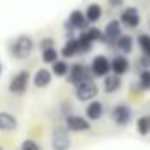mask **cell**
<instances>
[{
	"label": "cell",
	"instance_id": "1",
	"mask_svg": "<svg viewBox=\"0 0 150 150\" xmlns=\"http://www.w3.org/2000/svg\"><path fill=\"white\" fill-rule=\"evenodd\" d=\"M34 39L30 37V35H20V37H16L14 41H13V44H11V57L13 58H16V60H25V58H28L30 55H32V51H34Z\"/></svg>",
	"mask_w": 150,
	"mask_h": 150
},
{
	"label": "cell",
	"instance_id": "2",
	"mask_svg": "<svg viewBox=\"0 0 150 150\" xmlns=\"http://www.w3.org/2000/svg\"><path fill=\"white\" fill-rule=\"evenodd\" d=\"M88 21L85 18V13L81 11H72L65 21V30H67V39H74V30H87Z\"/></svg>",
	"mask_w": 150,
	"mask_h": 150
},
{
	"label": "cell",
	"instance_id": "3",
	"mask_svg": "<svg viewBox=\"0 0 150 150\" xmlns=\"http://www.w3.org/2000/svg\"><path fill=\"white\" fill-rule=\"evenodd\" d=\"M51 148L53 150H69L71 148V136L65 125H57L51 131Z\"/></svg>",
	"mask_w": 150,
	"mask_h": 150
},
{
	"label": "cell",
	"instance_id": "4",
	"mask_svg": "<svg viewBox=\"0 0 150 150\" xmlns=\"http://www.w3.org/2000/svg\"><path fill=\"white\" fill-rule=\"evenodd\" d=\"M111 120H113V124H117L118 127H125V125H129L131 122H132V110H131V106L129 104H125V103H118L113 110H111Z\"/></svg>",
	"mask_w": 150,
	"mask_h": 150
},
{
	"label": "cell",
	"instance_id": "5",
	"mask_svg": "<svg viewBox=\"0 0 150 150\" xmlns=\"http://www.w3.org/2000/svg\"><path fill=\"white\" fill-rule=\"evenodd\" d=\"M28 81H30V72L28 71H20L9 81V92L13 96H23L28 88Z\"/></svg>",
	"mask_w": 150,
	"mask_h": 150
},
{
	"label": "cell",
	"instance_id": "6",
	"mask_svg": "<svg viewBox=\"0 0 150 150\" xmlns=\"http://www.w3.org/2000/svg\"><path fill=\"white\" fill-rule=\"evenodd\" d=\"M76 99L78 101H81V103H90V101H94V97L97 96V85L94 83V80L90 78V80H85V81H81V83H78L76 85Z\"/></svg>",
	"mask_w": 150,
	"mask_h": 150
},
{
	"label": "cell",
	"instance_id": "7",
	"mask_svg": "<svg viewBox=\"0 0 150 150\" xmlns=\"http://www.w3.org/2000/svg\"><path fill=\"white\" fill-rule=\"evenodd\" d=\"M85 80H90V69L83 64H72L67 72V81L76 87L78 83H81Z\"/></svg>",
	"mask_w": 150,
	"mask_h": 150
},
{
	"label": "cell",
	"instance_id": "8",
	"mask_svg": "<svg viewBox=\"0 0 150 150\" xmlns=\"http://www.w3.org/2000/svg\"><path fill=\"white\" fill-rule=\"evenodd\" d=\"M110 71H111L110 58L104 55H96L90 64V74H94L96 78H104V76H108Z\"/></svg>",
	"mask_w": 150,
	"mask_h": 150
},
{
	"label": "cell",
	"instance_id": "9",
	"mask_svg": "<svg viewBox=\"0 0 150 150\" xmlns=\"http://www.w3.org/2000/svg\"><path fill=\"white\" fill-rule=\"evenodd\" d=\"M65 129L71 131V132H85V131L90 129V122L85 120V117H81V115L69 113L65 117Z\"/></svg>",
	"mask_w": 150,
	"mask_h": 150
},
{
	"label": "cell",
	"instance_id": "10",
	"mask_svg": "<svg viewBox=\"0 0 150 150\" xmlns=\"http://www.w3.org/2000/svg\"><path fill=\"white\" fill-rule=\"evenodd\" d=\"M120 21H122V25H125L127 28H138L139 23H141L139 11H138L136 7H125V9L120 13Z\"/></svg>",
	"mask_w": 150,
	"mask_h": 150
},
{
	"label": "cell",
	"instance_id": "11",
	"mask_svg": "<svg viewBox=\"0 0 150 150\" xmlns=\"http://www.w3.org/2000/svg\"><path fill=\"white\" fill-rule=\"evenodd\" d=\"M103 34H104V42L110 44V46H113V44L117 42V39L122 35V25H120V21L111 20V21L104 27Z\"/></svg>",
	"mask_w": 150,
	"mask_h": 150
},
{
	"label": "cell",
	"instance_id": "12",
	"mask_svg": "<svg viewBox=\"0 0 150 150\" xmlns=\"http://www.w3.org/2000/svg\"><path fill=\"white\" fill-rule=\"evenodd\" d=\"M110 65H111V71L113 74H117V76H122V74H125L129 71V60L127 57L124 55H117L110 60Z\"/></svg>",
	"mask_w": 150,
	"mask_h": 150
},
{
	"label": "cell",
	"instance_id": "13",
	"mask_svg": "<svg viewBox=\"0 0 150 150\" xmlns=\"http://www.w3.org/2000/svg\"><path fill=\"white\" fill-rule=\"evenodd\" d=\"M85 115H87L88 120H99V118H103V115H104V104L101 101H90L88 106H87V110H85Z\"/></svg>",
	"mask_w": 150,
	"mask_h": 150
},
{
	"label": "cell",
	"instance_id": "14",
	"mask_svg": "<svg viewBox=\"0 0 150 150\" xmlns=\"http://www.w3.org/2000/svg\"><path fill=\"white\" fill-rule=\"evenodd\" d=\"M18 127V118L13 115V113H7V111H0V131H14Z\"/></svg>",
	"mask_w": 150,
	"mask_h": 150
},
{
	"label": "cell",
	"instance_id": "15",
	"mask_svg": "<svg viewBox=\"0 0 150 150\" xmlns=\"http://www.w3.org/2000/svg\"><path fill=\"white\" fill-rule=\"evenodd\" d=\"M51 76H53V74H51V71H48V69H39L35 74H34V85L37 87V88H44V87H48L50 83H51Z\"/></svg>",
	"mask_w": 150,
	"mask_h": 150
},
{
	"label": "cell",
	"instance_id": "16",
	"mask_svg": "<svg viewBox=\"0 0 150 150\" xmlns=\"http://www.w3.org/2000/svg\"><path fill=\"white\" fill-rule=\"evenodd\" d=\"M103 87H104L106 94H115L122 87V78L117 76V74H108V76H104V85Z\"/></svg>",
	"mask_w": 150,
	"mask_h": 150
},
{
	"label": "cell",
	"instance_id": "17",
	"mask_svg": "<svg viewBox=\"0 0 150 150\" xmlns=\"http://www.w3.org/2000/svg\"><path fill=\"white\" fill-rule=\"evenodd\" d=\"M115 46L122 51V53H131L132 50H134V39H132V35H120L118 39H117V42H115Z\"/></svg>",
	"mask_w": 150,
	"mask_h": 150
},
{
	"label": "cell",
	"instance_id": "18",
	"mask_svg": "<svg viewBox=\"0 0 150 150\" xmlns=\"http://www.w3.org/2000/svg\"><path fill=\"white\" fill-rule=\"evenodd\" d=\"M60 53H62L64 58L76 57V55L80 53V50H78V39H76V37H74V39H67V42L64 44V48L60 50Z\"/></svg>",
	"mask_w": 150,
	"mask_h": 150
},
{
	"label": "cell",
	"instance_id": "19",
	"mask_svg": "<svg viewBox=\"0 0 150 150\" xmlns=\"http://www.w3.org/2000/svg\"><path fill=\"white\" fill-rule=\"evenodd\" d=\"M101 16H103V9H101L99 4H90V6L87 7V11H85V18H87L88 23H96V21H99Z\"/></svg>",
	"mask_w": 150,
	"mask_h": 150
},
{
	"label": "cell",
	"instance_id": "20",
	"mask_svg": "<svg viewBox=\"0 0 150 150\" xmlns=\"http://www.w3.org/2000/svg\"><path fill=\"white\" fill-rule=\"evenodd\" d=\"M78 39V50H80V53L81 55H87V53H90L92 51V48H94V42L90 41V37L87 35V32L83 30L81 34H80V37H76Z\"/></svg>",
	"mask_w": 150,
	"mask_h": 150
},
{
	"label": "cell",
	"instance_id": "21",
	"mask_svg": "<svg viewBox=\"0 0 150 150\" xmlns=\"http://www.w3.org/2000/svg\"><path fill=\"white\" fill-rule=\"evenodd\" d=\"M136 131L139 136H148L150 134V115H143L136 120Z\"/></svg>",
	"mask_w": 150,
	"mask_h": 150
},
{
	"label": "cell",
	"instance_id": "22",
	"mask_svg": "<svg viewBox=\"0 0 150 150\" xmlns=\"http://www.w3.org/2000/svg\"><path fill=\"white\" fill-rule=\"evenodd\" d=\"M69 72V64L65 60H57L55 64H51V74H57V76H67Z\"/></svg>",
	"mask_w": 150,
	"mask_h": 150
},
{
	"label": "cell",
	"instance_id": "23",
	"mask_svg": "<svg viewBox=\"0 0 150 150\" xmlns=\"http://www.w3.org/2000/svg\"><path fill=\"white\" fill-rule=\"evenodd\" d=\"M138 46L145 57L150 58V35L148 34H139L138 35Z\"/></svg>",
	"mask_w": 150,
	"mask_h": 150
},
{
	"label": "cell",
	"instance_id": "24",
	"mask_svg": "<svg viewBox=\"0 0 150 150\" xmlns=\"http://www.w3.org/2000/svg\"><path fill=\"white\" fill-rule=\"evenodd\" d=\"M41 57L46 64H55L58 60V51L57 48H48V50H41Z\"/></svg>",
	"mask_w": 150,
	"mask_h": 150
},
{
	"label": "cell",
	"instance_id": "25",
	"mask_svg": "<svg viewBox=\"0 0 150 150\" xmlns=\"http://www.w3.org/2000/svg\"><path fill=\"white\" fill-rule=\"evenodd\" d=\"M85 32H87V35L90 37L92 42H97V41H99V42H104V34H103L101 28H97V27H88Z\"/></svg>",
	"mask_w": 150,
	"mask_h": 150
},
{
	"label": "cell",
	"instance_id": "26",
	"mask_svg": "<svg viewBox=\"0 0 150 150\" xmlns=\"http://www.w3.org/2000/svg\"><path fill=\"white\" fill-rule=\"evenodd\" d=\"M138 83H139V88H141V90H150V71H148V69H143V71L139 72Z\"/></svg>",
	"mask_w": 150,
	"mask_h": 150
},
{
	"label": "cell",
	"instance_id": "27",
	"mask_svg": "<svg viewBox=\"0 0 150 150\" xmlns=\"http://www.w3.org/2000/svg\"><path fill=\"white\" fill-rule=\"evenodd\" d=\"M21 150H42V146L35 141V139H25L23 143H21Z\"/></svg>",
	"mask_w": 150,
	"mask_h": 150
},
{
	"label": "cell",
	"instance_id": "28",
	"mask_svg": "<svg viewBox=\"0 0 150 150\" xmlns=\"http://www.w3.org/2000/svg\"><path fill=\"white\" fill-rule=\"evenodd\" d=\"M39 46H41V50H48V48H55V41H53L51 37H44V39H41V42H39Z\"/></svg>",
	"mask_w": 150,
	"mask_h": 150
},
{
	"label": "cell",
	"instance_id": "29",
	"mask_svg": "<svg viewBox=\"0 0 150 150\" xmlns=\"http://www.w3.org/2000/svg\"><path fill=\"white\" fill-rule=\"evenodd\" d=\"M108 4L111 9H118V7H124V0H108Z\"/></svg>",
	"mask_w": 150,
	"mask_h": 150
},
{
	"label": "cell",
	"instance_id": "30",
	"mask_svg": "<svg viewBox=\"0 0 150 150\" xmlns=\"http://www.w3.org/2000/svg\"><path fill=\"white\" fill-rule=\"evenodd\" d=\"M139 67H143V69H148L150 67V58L148 57H139Z\"/></svg>",
	"mask_w": 150,
	"mask_h": 150
},
{
	"label": "cell",
	"instance_id": "31",
	"mask_svg": "<svg viewBox=\"0 0 150 150\" xmlns=\"http://www.w3.org/2000/svg\"><path fill=\"white\" fill-rule=\"evenodd\" d=\"M0 72H2V65H0Z\"/></svg>",
	"mask_w": 150,
	"mask_h": 150
},
{
	"label": "cell",
	"instance_id": "32",
	"mask_svg": "<svg viewBox=\"0 0 150 150\" xmlns=\"http://www.w3.org/2000/svg\"><path fill=\"white\" fill-rule=\"evenodd\" d=\"M0 150H4V148H2V146H0Z\"/></svg>",
	"mask_w": 150,
	"mask_h": 150
}]
</instances>
